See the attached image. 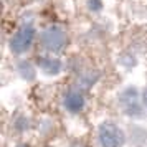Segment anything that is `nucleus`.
Returning <instances> with one entry per match:
<instances>
[{"label": "nucleus", "instance_id": "7ed1b4c3", "mask_svg": "<svg viewBox=\"0 0 147 147\" xmlns=\"http://www.w3.org/2000/svg\"><path fill=\"white\" fill-rule=\"evenodd\" d=\"M98 139H99L101 147H122L126 136L122 129L116 126L114 122H102L98 129Z\"/></svg>", "mask_w": 147, "mask_h": 147}, {"label": "nucleus", "instance_id": "0eeeda50", "mask_svg": "<svg viewBox=\"0 0 147 147\" xmlns=\"http://www.w3.org/2000/svg\"><path fill=\"white\" fill-rule=\"evenodd\" d=\"M17 69H18V73H20V76L23 78V80L27 81H32L35 78V68L32 66V63H28V61H20L18 63V66H17Z\"/></svg>", "mask_w": 147, "mask_h": 147}, {"label": "nucleus", "instance_id": "ddd939ff", "mask_svg": "<svg viewBox=\"0 0 147 147\" xmlns=\"http://www.w3.org/2000/svg\"><path fill=\"white\" fill-rule=\"evenodd\" d=\"M71 147H83V146H71Z\"/></svg>", "mask_w": 147, "mask_h": 147}, {"label": "nucleus", "instance_id": "1a4fd4ad", "mask_svg": "<svg viewBox=\"0 0 147 147\" xmlns=\"http://www.w3.org/2000/svg\"><path fill=\"white\" fill-rule=\"evenodd\" d=\"M88 7H89V10H93V12H99L101 8H102V2L101 0H89L88 2Z\"/></svg>", "mask_w": 147, "mask_h": 147}, {"label": "nucleus", "instance_id": "20e7f679", "mask_svg": "<svg viewBox=\"0 0 147 147\" xmlns=\"http://www.w3.org/2000/svg\"><path fill=\"white\" fill-rule=\"evenodd\" d=\"M35 28L32 25H22L10 38V50L15 55H22L28 51L35 40Z\"/></svg>", "mask_w": 147, "mask_h": 147}, {"label": "nucleus", "instance_id": "f03ea898", "mask_svg": "<svg viewBox=\"0 0 147 147\" xmlns=\"http://www.w3.org/2000/svg\"><path fill=\"white\" fill-rule=\"evenodd\" d=\"M41 47L50 53H58L66 45V32L61 25H48L40 35Z\"/></svg>", "mask_w": 147, "mask_h": 147}, {"label": "nucleus", "instance_id": "f257e3e1", "mask_svg": "<svg viewBox=\"0 0 147 147\" xmlns=\"http://www.w3.org/2000/svg\"><path fill=\"white\" fill-rule=\"evenodd\" d=\"M117 101L126 116H129V117H142L144 116V101L136 88L129 86L122 89L117 96Z\"/></svg>", "mask_w": 147, "mask_h": 147}, {"label": "nucleus", "instance_id": "f8f14e48", "mask_svg": "<svg viewBox=\"0 0 147 147\" xmlns=\"http://www.w3.org/2000/svg\"><path fill=\"white\" fill-rule=\"evenodd\" d=\"M18 147H28L27 144H22V146H18Z\"/></svg>", "mask_w": 147, "mask_h": 147}, {"label": "nucleus", "instance_id": "9d476101", "mask_svg": "<svg viewBox=\"0 0 147 147\" xmlns=\"http://www.w3.org/2000/svg\"><path fill=\"white\" fill-rule=\"evenodd\" d=\"M27 127H28V121L27 119L17 121V124H15V129H18V131H23V129H27Z\"/></svg>", "mask_w": 147, "mask_h": 147}, {"label": "nucleus", "instance_id": "423d86ee", "mask_svg": "<svg viewBox=\"0 0 147 147\" xmlns=\"http://www.w3.org/2000/svg\"><path fill=\"white\" fill-rule=\"evenodd\" d=\"M38 68L45 74L56 76V74H60L61 68H63V63H61L60 58H56L53 55H45V56L38 58Z\"/></svg>", "mask_w": 147, "mask_h": 147}, {"label": "nucleus", "instance_id": "39448f33", "mask_svg": "<svg viewBox=\"0 0 147 147\" xmlns=\"http://www.w3.org/2000/svg\"><path fill=\"white\" fill-rule=\"evenodd\" d=\"M63 106L68 113L76 114L83 111L84 107V96L81 89H69L65 96H63Z\"/></svg>", "mask_w": 147, "mask_h": 147}, {"label": "nucleus", "instance_id": "9b49d317", "mask_svg": "<svg viewBox=\"0 0 147 147\" xmlns=\"http://www.w3.org/2000/svg\"><path fill=\"white\" fill-rule=\"evenodd\" d=\"M142 101H144V107H146V111H147V88L142 91Z\"/></svg>", "mask_w": 147, "mask_h": 147}, {"label": "nucleus", "instance_id": "6e6552de", "mask_svg": "<svg viewBox=\"0 0 147 147\" xmlns=\"http://www.w3.org/2000/svg\"><path fill=\"white\" fill-rule=\"evenodd\" d=\"M99 78V74L96 73V71H84V73L80 76V84H81V89H88V88H91L98 81Z\"/></svg>", "mask_w": 147, "mask_h": 147}]
</instances>
